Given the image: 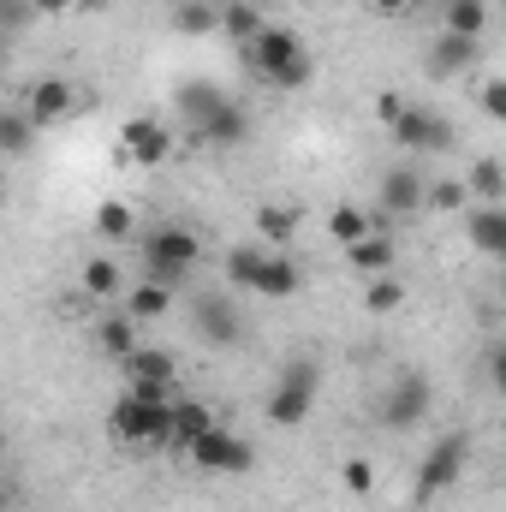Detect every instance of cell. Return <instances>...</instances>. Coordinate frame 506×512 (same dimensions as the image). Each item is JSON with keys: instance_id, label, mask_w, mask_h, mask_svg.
Masks as SVG:
<instances>
[{"instance_id": "1", "label": "cell", "mask_w": 506, "mask_h": 512, "mask_svg": "<svg viewBox=\"0 0 506 512\" xmlns=\"http://www.w3.org/2000/svg\"><path fill=\"white\" fill-rule=\"evenodd\" d=\"M245 60H251V72L268 90H304V84L316 78V54H310L304 36L286 30V24H262L251 42H245Z\"/></svg>"}, {"instance_id": "2", "label": "cell", "mask_w": 506, "mask_h": 512, "mask_svg": "<svg viewBox=\"0 0 506 512\" xmlns=\"http://www.w3.org/2000/svg\"><path fill=\"white\" fill-rule=\"evenodd\" d=\"M173 399H179V393H173ZM173 399H167V405H173ZM167 405H149V399L120 393L114 411H108L114 447H131V453H167Z\"/></svg>"}, {"instance_id": "3", "label": "cell", "mask_w": 506, "mask_h": 512, "mask_svg": "<svg viewBox=\"0 0 506 512\" xmlns=\"http://www.w3.org/2000/svg\"><path fill=\"white\" fill-rule=\"evenodd\" d=\"M316 387H322V364H316V358H292L286 376L268 393V423H274V429H298V423L316 411Z\"/></svg>"}, {"instance_id": "4", "label": "cell", "mask_w": 506, "mask_h": 512, "mask_svg": "<svg viewBox=\"0 0 506 512\" xmlns=\"http://www.w3.org/2000/svg\"><path fill=\"white\" fill-rule=\"evenodd\" d=\"M197 256H203V239H197L191 227H155V233L143 239V274H149V280H167V286L179 292V280L197 268Z\"/></svg>"}, {"instance_id": "5", "label": "cell", "mask_w": 506, "mask_h": 512, "mask_svg": "<svg viewBox=\"0 0 506 512\" xmlns=\"http://www.w3.org/2000/svg\"><path fill=\"white\" fill-rule=\"evenodd\" d=\"M185 459L197 465V471H215V477H239V471H251L256 465V447L245 435H233V429H221V423H209L191 447H185Z\"/></svg>"}, {"instance_id": "6", "label": "cell", "mask_w": 506, "mask_h": 512, "mask_svg": "<svg viewBox=\"0 0 506 512\" xmlns=\"http://www.w3.org/2000/svg\"><path fill=\"white\" fill-rule=\"evenodd\" d=\"M387 131H393L399 149H411V161H417V155H447V149H453V126H447L435 108H411V102H405V108L387 120Z\"/></svg>"}, {"instance_id": "7", "label": "cell", "mask_w": 506, "mask_h": 512, "mask_svg": "<svg viewBox=\"0 0 506 512\" xmlns=\"http://www.w3.org/2000/svg\"><path fill=\"white\" fill-rule=\"evenodd\" d=\"M465 435H441L435 447H429V459H423V471H417V489H411V501L417 507H429L435 495H447L453 483H459V471H465Z\"/></svg>"}, {"instance_id": "8", "label": "cell", "mask_w": 506, "mask_h": 512, "mask_svg": "<svg viewBox=\"0 0 506 512\" xmlns=\"http://www.w3.org/2000/svg\"><path fill=\"white\" fill-rule=\"evenodd\" d=\"M191 328H197L209 346H221V352H233V346L245 340V316H239V304H233V298H221V292L191 298Z\"/></svg>"}, {"instance_id": "9", "label": "cell", "mask_w": 506, "mask_h": 512, "mask_svg": "<svg viewBox=\"0 0 506 512\" xmlns=\"http://www.w3.org/2000/svg\"><path fill=\"white\" fill-rule=\"evenodd\" d=\"M429 405H435V387H429V376H399V382L387 387V399H381V423L387 429H417L423 417H429Z\"/></svg>"}, {"instance_id": "10", "label": "cell", "mask_w": 506, "mask_h": 512, "mask_svg": "<svg viewBox=\"0 0 506 512\" xmlns=\"http://www.w3.org/2000/svg\"><path fill=\"white\" fill-rule=\"evenodd\" d=\"M167 155H173V131L161 126L155 114H137V120L120 126V161H131V167H161Z\"/></svg>"}, {"instance_id": "11", "label": "cell", "mask_w": 506, "mask_h": 512, "mask_svg": "<svg viewBox=\"0 0 506 512\" xmlns=\"http://www.w3.org/2000/svg\"><path fill=\"white\" fill-rule=\"evenodd\" d=\"M381 221H411V215H423V173H417V161H399V167H387V179H381Z\"/></svg>"}, {"instance_id": "12", "label": "cell", "mask_w": 506, "mask_h": 512, "mask_svg": "<svg viewBox=\"0 0 506 512\" xmlns=\"http://www.w3.org/2000/svg\"><path fill=\"white\" fill-rule=\"evenodd\" d=\"M72 108H78V96H72L66 78H36L30 102H24V120L36 131H48V126H60V120H72Z\"/></svg>"}, {"instance_id": "13", "label": "cell", "mask_w": 506, "mask_h": 512, "mask_svg": "<svg viewBox=\"0 0 506 512\" xmlns=\"http://www.w3.org/2000/svg\"><path fill=\"white\" fill-rule=\"evenodd\" d=\"M477 54H483V42L447 36V30H441V36L429 42V60H423V66H429V78H465V72L477 66Z\"/></svg>"}, {"instance_id": "14", "label": "cell", "mask_w": 506, "mask_h": 512, "mask_svg": "<svg viewBox=\"0 0 506 512\" xmlns=\"http://www.w3.org/2000/svg\"><path fill=\"white\" fill-rule=\"evenodd\" d=\"M209 423H221V417L209 411V399H173V405H167V453H185Z\"/></svg>"}, {"instance_id": "15", "label": "cell", "mask_w": 506, "mask_h": 512, "mask_svg": "<svg viewBox=\"0 0 506 512\" xmlns=\"http://www.w3.org/2000/svg\"><path fill=\"white\" fill-rule=\"evenodd\" d=\"M304 286V274H298V262L286 251H262V262H256V280H251V292L256 298H268V304H280V298H292Z\"/></svg>"}, {"instance_id": "16", "label": "cell", "mask_w": 506, "mask_h": 512, "mask_svg": "<svg viewBox=\"0 0 506 512\" xmlns=\"http://www.w3.org/2000/svg\"><path fill=\"white\" fill-rule=\"evenodd\" d=\"M120 310H126L131 322H161V316L173 310V286L143 274L137 286H126V292H120Z\"/></svg>"}, {"instance_id": "17", "label": "cell", "mask_w": 506, "mask_h": 512, "mask_svg": "<svg viewBox=\"0 0 506 512\" xmlns=\"http://www.w3.org/2000/svg\"><path fill=\"white\" fill-rule=\"evenodd\" d=\"M197 131H203L209 143H221V149H239V143L251 137V114H245V102L221 96V108H215V114H209V120H203Z\"/></svg>"}, {"instance_id": "18", "label": "cell", "mask_w": 506, "mask_h": 512, "mask_svg": "<svg viewBox=\"0 0 506 512\" xmlns=\"http://www.w3.org/2000/svg\"><path fill=\"white\" fill-rule=\"evenodd\" d=\"M346 262H352V274L376 280V274H393V262H399V245H393L387 233H364L358 245H346Z\"/></svg>"}, {"instance_id": "19", "label": "cell", "mask_w": 506, "mask_h": 512, "mask_svg": "<svg viewBox=\"0 0 506 512\" xmlns=\"http://www.w3.org/2000/svg\"><path fill=\"white\" fill-rule=\"evenodd\" d=\"M465 233H471V245L483 256H506V209L501 203H477L465 215Z\"/></svg>"}, {"instance_id": "20", "label": "cell", "mask_w": 506, "mask_h": 512, "mask_svg": "<svg viewBox=\"0 0 506 512\" xmlns=\"http://www.w3.org/2000/svg\"><path fill=\"white\" fill-rule=\"evenodd\" d=\"M126 382L179 387V358H173V352H155V346H137V352L126 358Z\"/></svg>"}, {"instance_id": "21", "label": "cell", "mask_w": 506, "mask_h": 512, "mask_svg": "<svg viewBox=\"0 0 506 512\" xmlns=\"http://www.w3.org/2000/svg\"><path fill=\"white\" fill-rule=\"evenodd\" d=\"M221 96H227L221 84H209V78H191V84H179V90H173V114H185L191 126H203V120L221 108Z\"/></svg>"}, {"instance_id": "22", "label": "cell", "mask_w": 506, "mask_h": 512, "mask_svg": "<svg viewBox=\"0 0 506 512\" xmlns=\"http://www.w3.org/2000/svg\"><path fill=\"white\" fill-rule=\"evenodd\" d=\"M441 30L483 42V30H489V0H447V6H441Z\"/></svg>"}, {"instance_id": "23", "label": "cell", "mask_w": 506, "mask_h": 512, "mask_svg": "<svg viewBox=\"0 0 506 512\" xmlns=\"http://www.w3.org/2000/svg\"><path fill=\"white\" fill-rule=\"evenodd\" d=\"M78 286H84V298H120L126 292V268L114 256H90L84 274H78Z\"/></svg>"}, {"instance_id": "24", "label": "cell", "mask_w": 506, "mask_h": 512, "mask_svg": "<svg viewBox=\"0 0 506 512\" xmlns=\"http://www.w3.org/2000/svg\"><path fill=\"white\" fill-rule=\"evenodd\" d=\"M465 191H471L477 203H501V197H506L501 155H477V161H471V173H465Z\"/></svg>"}, {"instance_id": "25", "label": "cell", "mask_w": 506, "mask_h": 512, "mask_svg": "<svg viewBox=\"0 0 506 512\" xmlns=\"http://www.w3.org/2000/svg\"><path fill=\"white\" fill-rule=\"evenodd\" d=\"M364 233H376V215L370 209H358V203H334L328 209V239L334 245H358Z\"/></svg>"}, {"instance_id": "26", "label": "cell", "mask_w": 506, "mask_h": 512, "mask_svg": "<svg viewBox=\"0 0 506 512\" xmlns=\"http://www.w3.org/2000/svg\"><path fill=\"white\" fill-rule=\"evenodd\" d=\"M215 18H221L215 0H173V6H167V24H173L179 36H209Z\"/></svg>"}, {"instance_id": "27", "label": "cell", "mask_w": 506, "mask_h": 512, "mask_svg": "<svg viewBox=\"0 0 506 512\" xmlns=\"http://www.w3.org/2000/svg\"><path fill=\"white\" fill-rule=\"evenodd\" d=\"M96 346H102V352H108L114 364H126L131 352H137V322H131L126 310H114V316H108V322L96 328Z\"/></svg>"}, {"instance_id": "28", "label": "cell", "mask_w": 506, "mask_h": 512, "mask_svg": "<svg viewBox=\"0 0 506 512\" xmlns=\"http://www.w3.org/2000/svg\"><path fill=\"white\" fill-rule=\"evenodd\" d=\"M256 233H262L268 251H280V245L298 233V209H286V203H262V209H256Z\"/></svg>"}, {"instance_id": "29", "label": "cell", "mask_w": 506, "mask_h": 512, "mask_svg": "<svg viewBox=\"0 0 506 512\" xmlns=\"http://www.w3.org/2000/svg\"><path fill=\"white\" fill-rule=\"evenodd\" d=\"M96 233L108 239V245H126L131 233H137V209H126V203H96Z\"/></svg>"}, {"instance_id": "30", "label": "cell", "mask_w": 506, "mask_h": 512, "mask_svg": "<svg viewBox=\"0 0 506 512\" xmlns=\"http://www.w3.org/2000/svg\"><path fill=\"white\" fill-rule=\"evenodd\" d=\"M268 18H262V6L256 0H239V6H221V18H215V30H227L233 42H251L256 30H262Z\"/></svg>"}, {"instance_id": "31", "label": "cell", "mask_w": 506, "mask_h": 512, "mask_svg": "<svg viewBox=\"0 0 506 512\" xmlns=\"http://www.w3.org/2000/svg\"><path fill=\"white\" fill-rule=\"evenodd\" d=\"M405 298H411V292H405V280H393V274L364 280V310H370V316H393Z\"/></svg>"}, {"instance_id": "32", "label": "cell", "mask_w": 506, "mask_h": 512, "mask_svg": "<svg viewBox=\"0 0 506 512\" xmlns=\"http://www.w3.org/2000/svg\"><path fill=\"white\" fill-rule=\"evenodd\" d=\"M262 251H268V245H233V251H227V286H233V292H251Z\"/></svg>"}, {"instance_id": "33", "label": "cell", "mask_w": 506, "mask_h": 512, "mask_svg": "<svg viewBox=\"0 0 506 512\" xmlns=\"http://www.w3.org/2000/svg\"><path fill=\"white\" fill-rule=\"evenodd\" d=\"M36 126L24 120V108H0V155H24Z\"/></svg>"}, {"instance_id": "34", "label": "cell", "mask_w": 506, "mask_h": 512, "mask_svg": "<svg viewBox=\"0 0 506 512\" xmlns=\"http://www.w3.org/2000/svg\"><path fill=\"white\" fill-rule=\"evenodd\" d=\"M471 203L465 179H441V185H423V209H441V215H459Z\"/></svg>"}, {"instance_id": "35", "label": "cell", "mask_w": 506, "mask_h": 512, "mask_svg": "<svg viewBox=\"0 0 506 512\" xmlns=\"http://www.w3.org/2000/svg\"><path fill=\"white\" fill-rule=\"evenodd\" d=\"M340 483H346V495H376V465L370 459H346L340 465Z\"/></svg>"}, {"instance_id": "36", "label": "cell", "mask_w": 506, "mask_h": 512, "mask_svg": "<svg viewBox=\"0 0 506 512\" xmlns=\"http://www.w3.org/2000/svg\"><path fill=\"white\" fill-rule=\"evenodd\" d=\"M483 114L489 120H506V84L495 78V84H483Z\"/></svg>"}, {"instance_id": "37", "label": "cell", "mask_w": 506, "mask_h": 512, "mask_svg": "<svg viewBox=\"0 0 506 512\" xmlns=\"http://www.w3.org/2000/svg\"><path fill=\"white\" fill-rule=\"evenodd\" d=\"M24 18H30V6H24V0H0V30H18Z\"/></svg>"}, {"instance_id": "38", "label": "cell", "mask_w": 506, "mask_h": 512, "mask_svg": "<svg viewBox=\"0 0 506 512\" xmlns=\"http://www.w3.org/2000/svg\"><path fill=\"white\" fill-rule=\"evenodd\" d=\"M399 108H405V102H399V96H393V90H387V96H381V102H376V114H381V120H393V114H399Z\"/></svg>"}, {"instance_id": "39", "label": "cell", "mask_w": 506, "mask_h": 512, "mask_svg": "<svg viewBox=\"0 0 506 512\" xmlns=\"http://www.w3.org/2000/svg\"><path fill=\"white\" fill-rule=\"evenodd\" d=\"M370 6H376V12H387V18H393V12H411L417 0H370Z\"/></svg>"}, {"instance_id": "40", "label": "cell", "mask_w": 506, "mask_h": 512, "mask_svg": "<svg viewBox=\"0 0 506 512\" xmlns=\"http://www.w3.org/2000/svg\"><path fill=\"white\" fill-rule=\"evenodd\" d=\"M24 6H30V12H66L72 0H24Z\"/></svg>"}, {"instance_id": "41", "label": "cell", "mask_w": 506, "mask_h": 512, "mask_svg": "<svg viewBox=\"0 0 506 512\" xmlns=\"http://www.w3.org/2000/svg\"><path fill=\"white\" fill-rule=\"evenodd\" d=\"M221 6H239V0H215V12H221Z\"/></svg>"}, {"instance_id": "42", "label": "cell", "mask_w": 506, "mask_h": 512, "mask_svg": "<svg viewBox=\"0 0 506 512\" xmlns=\"http://www.w3.org/2000/svg\"><path fill=\"white\" fill-rule=\"evenodd\" d=\"M0 453H6V429H0Z\"/></svg>"}, {"instance_id": "43", "label": "cell", "mask_w": 506, "mask_h": 512, "mask_svg": "<svg viewBox=\"0 0 506 512\" xmlns=\"http://www.w3.org/2000/svg\"><path fill=\"white\" fill-rule=\"evenodd\" d=\"M0 203H6V185H0Z\"/></svg>"}, {"instance_id": "44", "label": "cell", "mask_w": 506, "mask_h": 512, "mask_svg": "<svg viewBox=\"0 0 506 512\" xmlns=\"http://www.w3.org/2000/svg\"><path fill=\"white\" fill-rule=\"evenodd\" d=\"M0 507H6V489H0Z\"/></svg>"}]
</instances>
